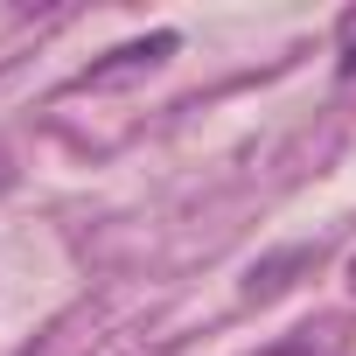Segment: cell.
Segmentation results:
<instances>
[{
	"mask_svg": "<svg viewBox=\"0 0 356 356\" xmlns=\"http://www.w3.org/2000/svg\"><path fill=\"white\" fill-rule=\"evenodd\" d=\"M175 49H182V35H175V29H154V35H140V42H119V49H105L98 63H84V70L70 77V91H112V84H133V77L161 70Z\"/></svg>",
	"mask_w": 356,
	"mask_h": 356,
	"instance_id": "cell-1",
	"label": "cell"
},
{
	"mask_svg": "<svg viewBox=\"0 0 356 356\" xmlns=\"http://www.w3.org/2000/svg\"><path fill=\"white\" fill-rule=\"evenodd\" d=\"M321 266V245H280V252H266V259H252V273H245V286H238V300H280V293H293V280L300 273H314Z\"/></svg>",
	"mask_w": 356,
	"mask_h": 356,
	"instance_id": "cell-2",
	"label": "cell"
},
{
	"mask_svg": "<svg viewBox=\"0 0 356 356\" xmlns=\"http://www.w3.org/2000/svg\"><path fill=\"white\" fill-rule=\"evenodd\" d=\"M335 77H356V15L342 22V49H335Z\"/></svg>",
	"mask_w": 356,
	"mask_h": 356,
	"instance_id": "cell-3",
	"label": "cell"
},
{
	"mask_svg": "<svg viewBox=\"0 0 356 356\" xmlns=\"http://www.w3.org/2000/svg\"><path fill=\"white\" fill-rule=\"evenodd\" d=\"M259 356H314V342H307V335H280V342L259 349Z\"/></svg>",
	"mask_w": 356,
	"mask_h": 356,
	"instance_id": "cell-4",
	"label": "cell"
},
{
	"mask_svg": "<svg viewBox=\"0 0 356 356\" xmlns=\"http://www.w3.org/2000/svg\"><path fill=\"white\" fill-rule=\"evenodd\" d=\"M349 293H356V259H349Z\"/></svg>",
	"mask_w": 356,
	"mask_h": 356,
	"instance_id": "cell-5",
	"label": "cell"
}]
</instances>
